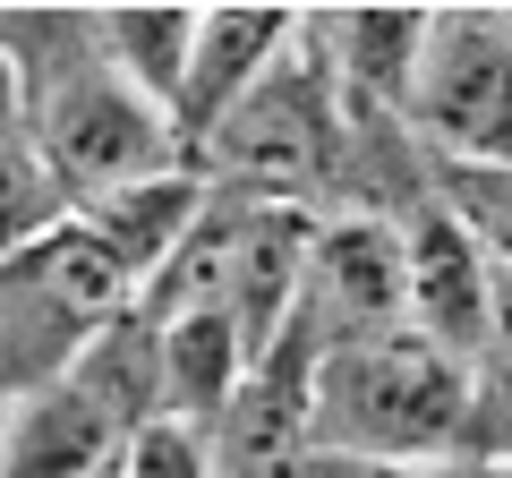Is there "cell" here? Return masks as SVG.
Wrapping results in <instances>:
<instances>
[{
  "label": "cell",
  "instance_id": "9",
  "mask_svg": "<svg viewBox=\"0 0 512 478\" xmlns=\"http://www.w3.org/2000/svg\"><path fill=\"white\" fill-rule=\"evenodd\" d=\"M120 427L60 376L9 402L0 419V478H111L120 470Z\"/></svg>",
  "mask_w": 512,
  "mask_h": 478
},
{
  "label": "cell",
  "instance_id": "13",
  "mask_svg": "<svg viewBox=\"0 0 512 478\" xmlns=\"http://www.w3.org/2000/svg\"><path fill=\"white\" fill-rule=\"evenodd\" d=\"M94 26H103V52L120 60V77L137 94H154V103H180L188 86V52H197V9H180V0H128V9H94Z\"/></svg>",
  "mask_w": 512,
  "mask_h": 478
},
{
  "label": "cell",
  "instance_id": "1",
  "mask_svg": "<svg viewBox=\"0 0 512 478\" xmlns=\"http://www.w3.org/2000/svg\"><path fill=\"white\" fill-rule=\"evenodd\" d=\"M0 60H9V77L26 94V129H35V154H43V171H52L69 214L120 197V188H146L163 171H188L171 111L120 77V60L103 52L94 18L60 9L52 52L18 18H0Z\"/></svg>",
  "mask_w": 512,
  "mask_h": 478
},
{
  "label": "cell",
  "instance_id": "4",
  "mask_svg": "<svg viewBox=\"0 0 512 478\" xmlns=\"http://www.w3.org/2000/svg\"><path fill=\"white\" fill-rule=\"evenodd\" d=\"M410 129L453 171H512V9H436Z\"/></svg>",
  "mask_w": 512,
  "mask_h": 478
},
{
  "label": "cell",
  "instance_id": "15",
  "mask_svg": "<svg viewBox=\"0 0 512 478\" xmlns=\"http://www.w3.org/2000/svg\"><path fill=\"white\" fill-rule=\"evenodd\" d=\"M470 461H512V265L495 274V316L470 359Z\"/></svg>",
  "mask_w": 512,
  "mask_h": 478
},
{
  "label": "cell",
  "instance_id": "14",
  "mask_svg": "<svg viewBox=\"0 0 512 478\" xmlns=\"http://www.w3.org/2000/svg\"><path fill=\"white\" fill-rule=\"evenodd\" d=\"M52 222H69V205H60L52 171H43V154H35L18 77H9V60H0V257H18L26 239H43Z\"/></svg>",
  "mask_w": 512,
  "mask_h": 478
},
{
  "label": "cell",
  "instance_id": "19",
  "mask_svg": "<svg viewBox=\"0 0 512 478\" xmlns=\"http://www.w3.org/2000/svg\"><path fill=\"white\" fill-rule=\"evenodd\" d=\"M111 478H120V470H111Z\"/></svg>",
  "mask_w": 512,
  "mask_h": 478
},
{
  "label": "cell",
  "instance_id": "18",
  "mask_svg": "<svg viewBox=\"0 0 512 478\" xmlns=\"http://www.w3.org/2000/svg\"><path fill=\"white\" fill-rule=\"evenodd\" d=\"M470 470H478V478H512V461H470Z\"/></svg>",
  "mask_w": 512,
  "mask_h": 478
},
{
  "label": "cell",
  "instance_id": "11",
  "mask_svg": "<svg viewBox=\"0 0 512 478\" xmlns=\"http://www.w3.org/2000/svg\"><path fill=\"white\" fill-rule=\"evenodd\" d=\"M205 197L214 188L197 180V171H163V180H146V188H120V197H103V205H86V231L111 248V265H120L128 282H137V299L154 291V274H163L171 257H180V239L197 231V214H205Z\"/></svg>",
  "mask_w": 512,
  "mask_h": 478
},
{
  "label": "cell",
  "instance_id": "5",
  "mask_svg": "<svg viewBox=\"0 0 512 478\" xmlns=\"http://www.w3.org/2000/svg\"><path fill=\"white\" fill-rule=\"evenodd\" d=\"M410 325V248L393 214H333L316 222V257L299 282V316L282 342H299L308 359L342 342H376V333ZM274 342V350H282Z\"/></svg>",
  "mask_w": 512,
  "mask_h": 478
},
{
  "label": "cell",
  "instance_id": "16",
  "mask_svg": "<svg viewBox=\"0 0 512 478\" xmlns=\"http://www.w3.org/2000/svg\"><path fill=\"white\" fill-rule=\"evenodd\" d=\"M120 478H222L214 461V436L188 419H154L120 444Z\"/></svg>",
  "mask_w": 512,
  "mask_h": 478
},
{
  "label": "cell",
  "instance_id": "17",
  "mask_svg": "<svg viewBox=\"0 0 512 478\" xmlns=\"http://www.w3.org/2000/svg\"><path fill=\"white\" fill-rule=\"evenodd\" d=\"M308 478H478L470 461H342V453H316Z\"/></svg>",
  "mask_w": 512,
  "mask_h": 478
},
{
  "label": "cell",
  "instance_id": "7",
  "mask_svg": "<svg viewBox=\"0 0 512 478\" xmlns=\"http://www.w3.org/2000/svg\"><path fill=\"white\" fill-rule=\"evenodd\" d=\"M299 43L291 9H256V0H231V9H197V52H188V86L171 103V129H180V154L197 163V146L231 120L256 94V77L274 69Z\"/></svg>",
  "mask_w": 512,
  "mask_h": 478
},
{
  "label": "cell",
  "instance_id": "6",
  "mask_svg": "<svg viewBox=\"0 0 512 478\" xmlns=\"http://www.w3.org/2000/svg\"><path fill=\"white\" fill-rule=\"evenodd\" d=\"M402 248H410V333H427L453 359H478L487 316H495V274H504L495 248L453 205H419L402 222Z\"/></svg>",
  "mask_w": 512,
  "mask_h": 478
},
{
  "label": "cell",
  "instance_id": "8",
  "mask_svg": "<svg viewBox=\"0 0 512 478\" xmlns=\"http://www.w3.org/2000/svg\"><path fill=\"white\" fill-rule=\"evenodd\" d=\"M316 35H333L325 60L350 120H410L436 9H333V18H316Z\"/></svg>",
  "mask_w": 512,
  "mask_h": 478
},
{
  "label": "cell",
  "instance_id": "10",
  "mask_svg": "<svg viewBox=\"0 0 512 478\" xmlns=\"http://www.w3.org/2000/svg\"><path fill=\"white\" fill-rule=\"evenodd\" d=\"M154 333H163V419H188L214 436L256 376L239 325L222 308H188V316H154Z\"/></svg>",
  "mask_w": 512,
  "mask_h": 478
},
{
  "label": "cell",
  "instance_id": "12",
  "mask_svg": "<svg viewBox=\"0 0 512 478\" xmlns=\"http://www.w3.org/2000/svg\"><path fill=\"white\" fill-rule=\"evenodd\" d=\"M69 385L86 393L120 436L154 427L163 419V333H154V316L128 308V316H111V325H94L86 350L69 359Z\"/></svg>",
  "mask_w": 512,
  "mask_h": 478
},
{
  "label": "cell",
  "instance_id": "2",
  "mask_svg": "<svg viewBox=\"0 0 512 478\" xmlns=\"http://www.w3.org/2000/svg\"><path fill=\"white\" fill-rule=\"evenodd\" d=\"M308 427L342 461H470V359L410 325L342 342L308 376Z\"/></svg>",
  "mask_w": 512,
  "mask_h": 478
},
{
  "label": "cell",
  "instance_id": "3",
  "mask_svg": "<svg viewBox=\"0 0 512 478\" xmlns=\"http://www.w3.org/2000/svg\"><path fill=\"white\" fill-rule=\"evenodd\" d=\"M350 154V103L333 86V60L316 52V26L299 18V43L256 77V94L197 146V180L256 205H308Z\"/></svg>",
  "mask_w": 512,
  "mask_h": 478
}]
</instances>
